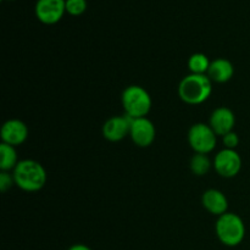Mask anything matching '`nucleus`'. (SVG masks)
<instances>
[{"label":"nucleus","mask_w":250,"mask_h":250,"mask_svg":"<svg viewBox=\"0 0 250 250\" xmlns=\"http://www.w3.org/2000/svg\"><path fill=\"white\" fill-rule=\"evenodd\" d=\"M203 207L212 215L221 216L226 214L229 209V200L226 195L217 189H209L203 194L202 198Z\"/></svg>","instance_id":"obj_12"},{"label":"nucleus","mask_w":250,"mask_h":250,"mask_svg":"<svg viewBox=\"0 0 250 250\" xmlns=\"http://www.w3.org/2000/svg\"><path fill=\"white\" fill-rule=\"evenodd\" d=\"M210 61L205 54L195 53L188 60L189 71L194 75H207L210 67Z\"/></svg>","instance_id":"obj_15"},{"label":"nucleus","mask_w":250,"mask_h":250,"mask_svg":"<svg viewBox=\"0 0 250 250\" xmlns=\"http://www.w3.org/2000/svg\"><path fill=\"white\" fill-rule=\"evenodd\" d=\"M188 142L197 154H209L216 146L217 134L210 125L195 124L188 132Z\"/></svg>","instance_id":"obj_5"},{"label":"nucleus","mask_w":250,"mask_h":250,"mask_svg":"<svg viewBox=\"0 0 250 250\" xmlns=\"http://www.w3.org/2000/svg\"><path fill=\"white\" fill-rule=\"evenodd\" d=\"M129 129H131V117L114 116L104 124L103 134H104L105 139H107V141L120 142L127 134H129Z\"/></svg>","instance_id":"obj_10"},{"label":"nucleus","mask_w":250,"mask_h":250,"mask_svg":"<svg viewBox=\"0 0 250 250\" xmlns=\"http://www.w3.org/2000/svg\"><path fill=\"white\" fill-rule=\"evenodd\" d=\"M28 137V127L20 120H9L1 127L2 143L17 146Z\"/></svg>","instance_id":"obj_9"},{"label":"nucleus","mask_w":250,"mask_h":250,"mask_svg":"<svg viewBox=\"0 0 250 250\" xmlns=\"http://www.w3.org/2000/svg\"><path fill=\"white\" fill-rule=\"evenodd\" d=\"M17 153L15 150V146L9 144H0V168L1 171H14L17 166Z\"/></svg>","instance_id":"obj_14"},{"label":"nucleus","mask_w":250,"mask_h":250,"mask_svg":"<svg viewBox=\"0 0 250 250\" xmlns=\"http://www.w3.org/2000/svg\"><path fill=\"white\" fill-rule=\"evenodd\" d=\"M68 250H93V249H90L89 247L84 246V244H75V246H72L71 248H68Z\"/></svg>","instance_id":"obj_20"},{"label":"nucleus","mask_w":250,"mask_h":250,"mask_svg":"<svg viewBox=\"0 0 250 250\" xmlns=\"http://www.w3.org/2000/svg\"><path fill=\"white\" fill-rule=\"evenodd\" d=\"M222 142H224L226 149H234V150H236V148L239 144V137L236 132L232 131L222 137Z\"/></svg>","instance_id":"obj_18"},{"label":"nucleus","mask_w":250,"mask_h":250,"mask_svg":"<svg viewBox=\"0 0 250 250\" xmlns=\"http://www.w3.org/2000/svg\"><path fill=\"white\" fill-rule=\"evenodd\" d=\"M207 75L211 80V82L226 83L233 77L234 67L231 61L227 59H216L210 63Z\"/></svg>","instance_id":"obj_13"},{"label":"nucleus","mask_w":250,"mask_h":250,"mask_svg":"<svg viewBox=\"0 0 250 250\" xmlns=\"http://www.w3.org/2000/svg\"><path fill=\"white\" fill-rule=\"evenodd\" d=\"M15 185L26 192L41 190L46 183V171L42 164L34 160L19 161L14 172Z\"/></svg>","instance_id":"obj_1"},{"label":"nucleus","mask_w":250,"mask_h":250,"mask_svg":"<svg viewBox=\"0 0 250 250\" xmlns=\"http://www.w3.org/2000/svg\"><path fill=\"white\" fill-rule=\"evenodd\" d=\"M12 185H15L14 176H11L6 171H1V173H0V189H1V192H6L7 189L12 187Z\"/></svg>","instance_id":"obj_19"},{"label":"nucleus","mask_w":250,"mask_h":250,"mask_svg":"<svg viewBox=\"0 0 250 250\" xmlns=\"http://www.w3.org/2000/svg\"><path fill=\"white\" fill-rule=\"evenodd\" d=\"M87 10V0H66V12L80 16Z\"/></svg>","instance_id":"obj_17"},{"label":"nucleus","mask_w":250,"mask_h":250,"mask_svg":"<svg viewBox=\"0 0 250 250\" xmlns=\"http://www.w3.org/2000/svg\"><path fill=\"white\" fill-rule=\"evenodd\" d=\"M212 92V82L208 75L186 76L178 85V94L185 103L198 105L209 99Z\"/></svg>","instance_id":"obj_2"},{"label":"nucleus","mask_w":250,"mask_h":250,"mask_svg":"<svg viewBox=\"0 0 250 250\" xmlns=\"http://www.w3.org/2000/svg\"><path fill=\"white\" fill-rule=\"evenodd\" d=\"M214 167L221 177L232 178L241 171L242 159L234 149L225 148L215 156Z\"/></svg>","instance_id":"obj_6"},{"label":"nucleus","mask_w":250,"mask_h":250,"mask_svg":"<svg viewBox=\"0 0 250 250\" xmlns=\"http://www.w3.org/2000/svg\"><path fill=\"white\" fill-rule=\"evenodd\" d=\"M210 167H211V163H210L209 158L207 154H197L193 156L190 160V170L194 175L197 176H204L209 172Z\"/></svg>","instance_id":"obj_16"},{"label":"nucleus","mask_w":250,"mask_h":250,"mask_svg":"<svg viewBox=\"0 0 250 250\" xmlns=\"http://www.w3.org/2000/svg\"><path fill=\"white\" fill-rule=\"evenodd\" d=\"M215 229L217 238L227 247L239 246L246 237V225L243 220L233 212H226L219 216Z\"/></svg>","instance_id":"obj_3"},{"label":"nucleus","mask_w":250,"mask_h":250,"mask_svg":"<svg viewBox=\"0 0 250 250\" xmlns=\"http://www.w3.org/2000/svg\"><path fill=\"white\" fill-rule=\"evenodd\" d=\"M129 136L136 146L141 148H146L151 146L155 141L156 131L153 122L146 117H139V119H131V129Z\"/></svg>","instance_id":"obj_8"},{"label":"nucleus","mask_w":250,"mask_h":250,"mask_svg":"<svg viewBox=\"0 0 250 250\" xmlns=\"http://www.w3.org/2000/svg\"><path fill=\"white\" fill-rule=\"evenodd\" d=\"M122 105L131 119L146 117L151 109V98L141 85H129L122 93Z\"/></svg>","instance_id":"obj_4"},{"label":"nucleus","mask_w":250,"mask_h":250,"mask_svg":"<svg viewBox=\"0 0 250 250\" xmlns=\"http://www.w3.org/2000/svg\"><path fill=\"white\" fill-rule=\"evenodd\" d=\"M236 124V116L229 107L221 106L212 112L210 117V127L214 129L217 136H222L233 131Z\"/></svg>","instance_id":"obj_11"},{"label":"nucleus","mask_w":250,"mask_h":250,"mask_svg":"<svg viewBox=\"0 0 250 250\" xmlns=\"http://www.w3.org/2000/svg\"><path fill=\"white\" fill-rule=\"evenodd\" d=\"M37 19L45 24H55L66 12V0H37Z\"/></svg>","instance_id":"obj_7"}]
</instances>
